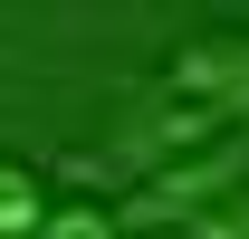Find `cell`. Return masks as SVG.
Returning a JSON list of instances; mask_svg holds the SVG:
<instances>
[{
	"instance_id": "5b68a950",
	"label": "cell",
	"mask_w": 249,
	"mask_h": 239,
	"mask_svg": "<svg viewBox=\"0 0 249 239\" xmlns=\"http://www.w3.org/2000/svg\"><path fill=\"white\" fill-rule=\"evenodd\" d=\"M182 239H249V182H240V191H220L211 210H192Z\"/></svg>"
},
{
	"instance_id": "3957f363",
	"label": "cell",
	"mask_w": 249,
	"mask_h": 239,
	"mask_svg": "<svg viewBox=\"0 0 249 239\" xmlns=\"http://www.w3.org/2000/svg\"><path fill=\"white\" fill-rule=\"evenodd\" d=\"M38 220H48V182L0 153V239H38Z\"/></svg>"
},
{
	"instance_id": "277c9868",
	"label": "cell",
	"mask_w": 249,
	"mask_h": 239,
	"mask_svg": "<svg viewBox=\"0 0 249 239\" xmlns=\"http://www.w3.org/2000/svg\"><path fill=\"white\" fill-rule=\"evenodd\" d=\"M38 239H124V230H115L106 201H58L48 220H38Z\"/></svg>"
},
{
	"instance_id": "7a4b0ae2",
	"label": "cell",
	"mask_w": 249,
	"mask_h": 239,
	"mask_svg": "<svg viewBox=\"0 0 249 239\" xmlns=\"http://www.w3.org/2000/svg\"><path fill=\"white\" fill-rule=\"evenodd\" d=\"M249 182V134H220V144L182 153V163H163V172L134 182V201L115 210V230H182L192 210H211L220 191H240Z\"/></svg>"
},
{
	"instance_id": "6da1fadb",
	"label": "cell",
	"mask_w": 249,
	"mask_h": 239,
	"mask_svg": "<svg viewBox=\"0 0 249 239\" xmlns=\"http://www.w3.org/2000/svg\"><path fill=\"white\" fill-rule=\"evenodd\" d=\"M220 134H249V29H192L173 58H163L154 96L106 134V153H87L77 172L87 182H115V172H163L182 153L220 144Z\"/></svg>"
}]
</instances>
